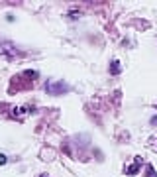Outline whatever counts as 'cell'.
I'll list each match as a JSON object with an SVG mask.
<instances>
[{"mask_svg":"<svg viewBox=\"0 0 157 177\" xmlns=\"http://www.w3.org/2000/svg\"><path fill=\"white\" fill-rule=\"evenodd\" d=\"M45 91L51 92V95H63V92L69 91V85L63 81H49L47 85H45Z\"/></svg>","mask_w":157,"mask_h":177,"instance_id":"obj_1","label":"cell"},{"mask_svg":"<svg viewBox=\"0 0 157 177\" xmlns=\"http://www.w3.org/2000/svg\"><path fill=\"white\" fill-rule=\"evenodd\" d=\"M139 163H142V159H139V158H135V163H134V165H130V167H128V169H126V173L135 175V173L139 171Z\"/></svg>","mask_w":157,"mask_h":177,"instance_id":"obj_2","label":"cell"},{"mask_svg":"<svg viewBox=\"0 0 157 177\" xmlns=\"http://www.w3.org/2000/svg\"><path fill=\"white\" fill-rule=\"evenodd\" d=\"M147 177H157V175H155V171H153V167H151V165H147Z\"/></svg>","mask_w":157,"mask_h":177,"instance_id":"obj_3","label":"cell"},{"mask_svg":"<svg viewBox=\"0 0 157 177\" xmlns=\"http://www.w3.org/2000/svg\"><path fill=\"white\" fill-rule=\"evenodd\" d=\"M118 71H120V63L114 61V63H112V73H118Z\"/></svg>","mask_w":157,"mask_h":177,"instance_id":"obj_4","label":"cell"},{"mask_svg":"<svg viewBox=\"0 0 157 177\" xmlns=\"http://www.w3.org/2000/svg\"><path fill=\"white\" fill-rule=\"evenodd\" d=\"M69 14H71V18H78V16H81V12H77V10H71Z\"/></svg>","mask_w":157,"mask_h":177,"instance_id":"obj_5","label":"cell"},{"mask_svg":"<svg viewBox=\"0 0 157 177\" xmlns=\"http://www.w3.org/2000/svg\"><path fill=\"white\" fill-rule=\"evenodd\" d=\"M4 163H6V155L0 154V165H4Z\"/></svg>","mask_w":157,"mask_h":177,"instance_id":"obj_6","label":"cell"},{"mask_svg":"<svg viewBox=\"0 0 157 177\" xmlns=\"http://www.w3.org/2000/svg\"><path fill=\"white\" fill-rule=\"evenodd\" d=\"M41 177H47V175H41Z\"/></svg>","mask_w":157,"mask_h":177,"instance_id":"obj_7","label":"cell"}]
</instances>
